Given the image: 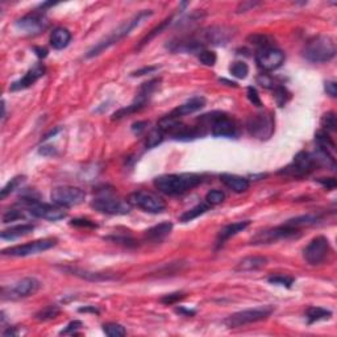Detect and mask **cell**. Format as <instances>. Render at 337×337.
Instances as JSON below:
<instances>
[{
	"instance_id": "6da1fadb",
	"label": "cell",
	"mask_w": 337,
	"mask_h": 337,
	"mask_svg": "<svg viewBox=\"0 0 337 337\" xmlns=\"http://www.w3.org/2000/svg\"><path fill=\"white\" fill-rule=\"evenodd\" d=\"M152 16H153V11L151 10H144L140 11L138 13H136L133 17H131V19L124 21L121 25H119L111 34H108V36L105 37V39H103L102 41H99L95 46H92L91 49L89 50V53L86 54V58H92V57L99 56L100 53H103L104 50L111 48L112 45L118 44L119 41H121L123 39L129 36L132 33V30L138 28L140 25H142V24Z\"/></svg>"
},
{
	"instance_id": "7a4b0ae2",
	"label": "cell",
	"mask_w": 337,
	"mask_h": 337,
	"mask_svg": "<svg viewBox=\"0 0 337 337\" xmlns=\"http://www.w3.org/2000/svg\"><path fill=\"white\" fill-rule=\"evenodd\" d=\"M202 182H203V178L199 174H166L154 179V187L165 195L174 197V195H182L187 191L193 190Z\"/></svg>"
},
{
	"instance_id": "3957f363",
	"label": "cell",
	"mask_w": 337,
	"mask_h": 337,
	"mask_svg": "<svg viewBox=\"0 0 337 337\" xmlns=\"http://www.w3.org/2000/svg\"><path fill=\"white\" fill-rule=\"evenodd\" d=\"M303 56L307 61L314 63L329 62L336 56V44L329 36H315L308 40L303 49Z\"/></svg>"
},
{
	"instance_id": "277c9868",
	"label": "cell",
	"mask_w": 337,
	"mask_h": 337,
	"mask_svg": "<svg viewBox=\"0 0 337 337\" xmlns=\"http://www.w3.org/2000/svg\"><path fill=\"white\" fill-rule=\"evenodd\" d=\"M273 312H274L273 306H259V307L248 308V310L236 312V314L228 316L224 320V324L228 328H240L244 327V325L252 324V323L265 320Z\"/></svg>"
},
{
	"instance_id": "5b68a950",
	"label": "cell",
	"mask_w": 337,
	"mask_h": 337,
	"mask_svg": "<svg viewBox=\"0 0 337 337\" xmlns=\"http://www.w3.org/2000/svg\"><path fill=\"white\" fill-rule=\"evenodd\" d=\"M91 207L95 211L107 215H127L131 211V204L127 200L115 197L112 193H102L94 198Z\"/></svg>"
},
{
	"instance_id": "8992f818",
	"label": "cell",
	"mask_w": 337,
	"mask_h": 337,
	"mask_svg": "<svg viewBox=\"0 0 337 337\" xmlns=\"http://www.w3.org/2000/svg\"><path fill=\"white\" fill-rule=\"evenodd\" d=\"M86 199V193L74 186H59L54 187L50 193V200L53 204H56L62 208H70L82 204Z\"/></svg>"
},
{
	"instance_id": "52a82bcc",
	"label": "cell",
	"mask_w": 337,
	"mask_h": 337,
	"mask_svg": "<svg viewBox=\"0 0 337 337\" xmlns=\"http://www.w3.org/2000/svg\"><path fill=\"white\" fill-rule=\"evenodd\" d=\"M199 120L211 125V133L215 137H233L237 133V127H236L235 121L228 118L227 115L220 114V112L203 115Z\"/></svg>"
},
{
	"instance_id": "ba28073f",
	"label": "cell",
	"mask_w": 337,
	"mask_h": 337,
	"mask_svg": "<svg viewBox=\"0 0 337 337\" xmlns=\"http://www.w3.org/2000/svg\"><path fill=\"white\" fill-rule=\"evenodd\" d=\"M316 166H318V161H316L314 154L308 153V152H299L294 157L291 164L283 167L279 171V174H283V175L291 178H302L311 174Z\"/></svg>"
},
{
	"instance_id": "9c48e42d",
	"label": "cell",
	"mask_w": 337,
	"mask_h": 337,
	"mask_svg": "<svg viewBox=\"0 0 337 337\" xmlns=\"http://www.w3.org/2000/svg\"><path fill=\"white\" fill-rule=\"evenodd\" d=\"M20 204L26 207L32 216L39 217V219L57 221V220L66 217V212L63 211L62 207H58L56 204L43 203V202H39L36 199H23L20 202Z\"/></svg>"
},
{
	"instance_id": "30bf717a",
	"label": "cell",
	"mask_w": 337,
	"mask_h": 337,
	"mask_svg": "<svg viewBox=\"0 0 337 337\" xmlns=\"http://www.w3.org/2000/svg\"><path fill=\"white\" fill-rule=\"evenodd\" d=\"M248 132L253 137L259 140H268L274 133V118L270 112L255 114L246 121Z\"/></svg>"
},
{
	"instance_id": "8fae6325",
	"label": "cell",
	"mask_w": 337,
	"mask_h": 337,
	"mask_svg": "<svg viewBox=\"0 0 337 337\" xmlns=\"http://www.w3.org/2000/svg\"><path fill=\"white\" fill-rule=\"evenodd\" d=\"M128 202L131 206L138 207L140 210L151 213H161L166 208V203L158 195L151 191H134L129 195Z\"/></svg>"
},
{
	"instance_id": "7c38bea8",
	"label": "cell",
	"mask_w": 337,
	"mask_h": 337,
	"mask_svg": "<svg viewBox=\"0 0 337 337\" xmlns=\"http://www.w3.org/2000/svg\"><path fill=\"white\" fill-rule=\"evenodd\" d=\"M160 82H161L160 79H152V81H149V82L144 83V85L140 87V91H138L136 99H134L133 102H132V104H129L128 107H125V108H121V109H119V111L115 112L114 118L112 119L125 118V116H128V115L141 111V109L144 108L145 105H146V103L149 102V99H151L152 94L154 92V90L157 89V86L160 85Z\"/></svg>"
},
{
	"instance_id": "4fadbf2b",
	"label": "cell",
	"mask_w": 337,
	"mask_h": 337,
	"mask_svg": "<svg viewBox=\"0 0 337 337\" xmlns=\"http://www.w3.org/2000/svg\"><path fill=\"white\" fill-rule=\"evenodd\" d=\"M57 245V239H43L36 241L26 242L23 245L11 246V248L3 249L2 254L10 255V257H28V255L39 254L45 250H49L53 246Z\"/></svg>"
},
{
	"instance_id": "5bb4252c",
	"label": "cell",
	"mask_w": 337,
	"mask_h": 337,
	"mask_svg": "<svg viewBox=\"0 0 337 337\" xmlns=\"http://www.w3.org/2000/svg\"><path fill=\"white\" fill-rule=\"evenodd\" d=\"M298 235L299 229L282 224V226L275 227V228L258 232L252 239V244L253 245H266V244H273V242L281 241V240L292 239Z\"/></svg>"
},
{
	"instance_id": "9a60e30c",
	"label": "cell",
	"mask_w": 337,
	"mask_h": 337,
	"mask_svg": "<svg viewBox=\"0 0 337 337\" xmlns=\"http://www.w3.org/2000/svg\"><path fill=\"white\" fill-rule=\"evenodd\" d=\"M329 252H331V246L327 237L318 236L306 246L303 250V257L310 265L316 266L321 265L327 259Z\"/></svg>"
},
{
	"instance_id": "2e32d148",
	"label": "cell",
	"mask_w": 337,
	"mask_h": 337,
	"mask_svg": "<svg viewBox=\"0 0 337 337\" xmlns=\"http://www.w3.org/2000/svg\"><path fill=\"white\" fill-rule=\"evenodd\" d=\"M255 61L262 70L273 71L281 67L282 63L285 62V53L274 46L261 48L255 54Z\"/></svg>"
},
{
	"instance_id": "e0dca14e",
	"label": "cell",
	"mask_w": 337,
	"mask_h": 337,
	"mask_svg": "<svg viewBox=\"0 0 337 337\" xmlns=\"http://www.w3.org/2000/svg\"><path fill=\"white\" fill-rule=\"evenodd\" d=\"M235 36L232 28L226 25H216V26H210L202 32V43L211 44V45H226L229 43V40Z\"/></svg>"
},
{
	"instance_id": "ac0fdd59",
	"label": "cell",
	"mask_w": 337,
	"mask_h": 337,
	"mask_svg": "<svg viewBox=\"0 0 337 337\" xmlns=\"http://www.w3.org/2000/svg\"><path fill=\"white\" fill-rule=\"evenodd\" d=\"M15 25L21 32H25L28 34H37L48 26V21L43 13L33 12L17 20Z\"/></svg>"
},
{
	"instance_id": "d6986e66",
	"label": "cell",
	"mask_w": 337,
	"mask_h": 337,
	"mask_svg": "<svg viewBox=\"0 0 337 337\" xmlns=\"http://www.w3.org/2000/svg\"><path fill=\"white\" fill-rule=\"evenodd\" d=\"M40 286H41V283H40L39 279L33 278V277H26V278L20 279L10 288V298L20 299L30 296V295L36 294L39 291Z\"/></svg>"
},
{
	"instance_id": "ffe728a7",
	"label": "cell",
	"mask_w": 337,
	"mask_h": 337,
	"mask_svg": "<svg viewBox=\"0 0 337 337\" xmlns=\"http://www.w3.org/2000/svg\"><path fill=\"white\" fill-rule=\"evenodd\" d=\"M45 66L43 63H37V65L33 66L32 69L26 71V74L23 78H20L19 81L11 85V91H20V90L29 89L30 86L34 85L40 78H43L45 76Z\"/></svg>"
},
{
	"instance_id": "44dd1931",
	"label": "cell",
	"mask_w": 337,
	"mask_h": 337,
	"mask_svg": "<svg viewBox=\"0 0 337 337\" xmlns=\"http://www.w3.org/2000/svg\"><path fill=\"white\" fill-rule=\"evenodd\" d=\"M206 105V99L203 98V96H195V98H191L189 99L186 103H183V104L178 105L177 108L173 109L171 111V116H174V118H182V116H186V115H191L194 114V112L199 111V109H202Z\"/></svg>"
},
{
	"instance_id": "7402d4cb",
	"label": "cell",
	"mask_w": 337,
	"mask_h": 337,
	"mask_svg": "<svg viewBox=\"0 0 337 337\" xmlns=\"http://www.w3.org/2000/svg\"><path fill=\"white\" fill-rule=\"evenodd\" d=\"M220 180L228 187L229 190H232L233 193L241 194L245 193L249 189V179L248 178L240 177V175H236V174H221L220 175Z\"/></svg>"
},
{
	"instance_id": "603a6c76",
	"label": "cell",
	"mask_w": 337,
	"mask_h": 337,
	"mask_svg": "<svg viewBox=\"0 0 337 337\" xmlns=\"http://www.w3.org/2000/svg\"><path fill=\"white\" fill-rule=\"evenodd\" d=\"M249 224H250L249 220H242V221H236V223L228 224V226H226L224 228H221V231H220L219 235H217V246L224 245V242H226L227 240H229L231 237H233V236L239 235L242 231H245L249 227Z\"/></svg>"
},
{
	"instance_id": "cb8c5ba5",
	"label": "cell",
	"mask_w": 337,
	"mask_h": 337,
	"mask_svg": "<svg viewBox=\"0 0 337 337\" xmlns=\"http://www.w3.org/2000/svg\"><path fill=\"white\" fill-rule=\"evenodd\" d=\"M70 41H71V33L62 26L56 28L50 34V45L53 46V49H65L66 46L70 44Z\"/></svg>"
},
{
	"instance_id": "d4e9b609",
	"label": "cell",
	"mask_w": 337,
	"mask_h": 337,
	"mask_svg": "<svg viewBox=\"0 0 337 337\" xmlns=\"http://www.w3.org/2000/svg\"><path fill=\"white\" fill-rule=\"evenodd\" d=\"M268 264V259L261 255H250V257H245L237 264L236 266V272H252V270H257L261 269Z\"/></svg>"
},
{
	"instance_id": "484cf974",
	"label": "cell",
	"mask_w": 337,
	"mask_h": 337,
	"mask_svg": "<svg viewBox=\"0 0 337 337\" xmlns=\"http://www.w3.org/2000/svg\"><path fill=\"white\" fill-rule=\"evenodd\" d=\"M171 229H173V224H171L170 221H164V223L147 229L146 232H145V237H146L149 241H162L166 236L170 235Z\"/></svg>"
},
{
	"instance_id": "4316f807",
	"label": "cell",
	"mask_w": 337,
	"mask_h": 337,
	"mask_svg": "<svg viewBox=\"0 0 337 337\" xmlns=\"http://www.w3.org/2000/svg\"><path fill=\"white\" fill-rule=\"evenodd\" d=\"M33 229H34V227L32 224H19V226H13L8 229H4L0 237H2V240L11 241V240H16L23 237V236L29 235L30 232H33Z\"/></svg>"
},
{
	"instance_id": "83f0119b",
	"label": "cell",
	"mask_w": 337,
	"mask_h": 337,
	"mask_svg": "<svg viewBox=\"0 0 337 337\" xmlns=\"http://www.w3.org/2000/svg\"><path fill=\"white\" fill-rule=\"evenodd\" d=\"M320 219V215H318V213H306V215H302V216H296L294 219L287 220L285 224L288 227H292V228L299 229L301 227L314 226V224L319 223Z\"/></svg>"
},
{
	"instance_id": "f1b7e54d",
	"label": "cell",
	"mask_w": 337,
	"mask_h": 337,
	"mask_svg": "<svg viewBox=\"0 0 337 337\" xmlns=\"http://www.w3.org/2000/svg\"><path fill=\"white\" fill-rule=\"evenodd\" d=\"M331 316L332 312L323 307H310L306 311V318H307L308 324H314V323L320 320H328V319H331Z\"/></svg>"
},
{
	"instance_id": "f546056e",
	"label": "cell",
	"mask_w": 337,
	"mask_h": 337,
	"mask_svg": "<svg viewBox=\"0 0 337 337\" xmlns=\"http://www.w3.org/2000/svg\"><path fill=\"white\" fill-rule=\"evenodd\" d=\"M211 206L208 203H200L198 204V206H195L194 208H191V210L186 211L184 213H182L179 217V220L182 221V223H189V221H191V220L197 219V217L202 216V215H204V213L207 212V211L210 210Z\"/></svg>"
},
{
	"instance_id": "4dcf8cb0",
	"label": "cell",
	"mask_w": 337,
	"mask_h": 337,
	"mask_svg": "<svg viewBox=\"0 0 337 337\" xmlns=\"http://www.w3.org/2000/svg\"><path fill=\"white\" fill-rule=\"evenodd\" d=\"M103 332L109 337H123L127 334V329L118 323H107L103 325Z\"/></svg>"
},
{
	"instance_id": "1f68e13d",
	"label": "cell",
	"mask_w": 337,
	"mask_h": 337,
	"mask_svg": "<svg viewBox=\"0 0 337 337\" xmlns=\"http://www.w3.org/2000/svg\"><path fill=\"white\" fill-rule=\"evenodd\" d=\"M58 315H59V308L57 307V306L52 305V306H48V307H45L44 310H41V311L37 312L36 319L37 320H41V321H48V320H52V319H56Z\"/></svg>"
},
{
	"instance_id": "d6a6232c",
	"label": "cell",
	"mask_w": 337,
	"mask_h": 337,
	"mask_svg": "<svg viewBox=\"0 0 337 337\" xmlns=\"http://www.w3.org/2000/svg\"><path fill=\"white\" fill-rule=\"evenodd\" d=\"M164 136L165 133L161 131L160 128H156L151 133L146 136V141H145V145H146L147 149H152V147L157 146L158 144H161L162 141H164Z\"/></svg>"
},
{
	"instance_id": "836d02e7",
	"label": "cell",
	"mask_w": 337,
	"mask_h": 337,
	"mask_svg": "<svg viewBox=\"0 0 337 337\" xmlns=\"http://www.w3.org/2000/svg\"><path fill=\"white\" fill-rule=\"evenodd\" d=\"M274 98L275 102H277V104H278L279 107H285L286 103L288 102V99L291 98V94L287 91L286 87L278 85L274 89Z\"/></svg>"
},
{
	"instance_id": "e575fe53",
	"label": "cell",
	"mask_w": 337,
	"mask_h": 337,
	"mask_svg": "<svg viewBox=\"0 0 337 337\" xmlns=\"http://www.w3.org/2000/svg\"><path fill=\"white\" fill-rule=\"evenodd\" d=\"M229 71L235 78L239 79H245L249 74V67L245 62H235L232 66L229 67Z\"/></svg>"
},
{
	"instance_id": "d590c367",
	"label": "cell",
	"mask_w": 337,
	"mask_h": 337,
	"mask_svg": "<svg viewBox=\"0 0 337 337\" xmlns=\"http://www.w3.org/2000/svg\"><path fill=\"white\" fill-rule=\"evenodd\" d=\"M24 179H25L24 177H16V178H13V179H11L10 182H8V183L3 187L2 194H0V198H2V199H6L10 194H12L13 191L16 190L17 187L21 186V183L24 182Z\"/></svg>"
},
{
	"instance_id": "8d00e7d4",
	"label": "cell",
	"mask_w": 337,
	"mask_h": 337,
	"mask_svg": "<svg viewBox=\"0 0 337 337\" xmlns=\"http://www.w3.org/2000/svg\"><path fill=\"white\" fill-rule=\"evenodd\" d=\"M70 272L72 274L79 275L85 279H91V281H107V279H112V277L107 274H98V273H89V272H82V270H77V269H70Z\"/></svg>"
},
{
	"instance_id": "74e56055",
	"label": "cell",
	"mask_w": 337,
	"mask_h": 337,
	"mask_svg": "<svg viewBox=\"0 0 337 337\" xmlns=\"http://www.w3.org/2000/svg\"><path fill=\"white\" fill-rule=\"evenodd\" d=\"M269 283H272V285H278V286H283V287L290 288L292 285H294V278L291 277H287V275H282V274H277V275H272V277H269Z\"/></svg>"
},
{
	"instance_id": "f35d334b",
	"label": "cell",
	"mask_w": 337,
	"mask_h": 337,
	"mask_svg": "<svg viewBox=\"0 0 337 337\" xmlns=\"http://www.w3.org/2000/svg\"><path fill=\"white\" fill-rule=\"evenodd\" d=\"M321 127L324 128V132L336 131V115H334L333 112H328V114L323 115V118H321Z\"/></svg>"
},
{
	"instance_id": "ab89813d",
	"label": "cell",
	"mask_w": 337,
	"mask_h": 337,
	"mask_svg": "<svg viewBox=\"0 0 337 337\" xmlns=\"http://www.w3.org/2000/svg\"><path fill=\"white\" fill-rule=\"evenodd\" d=\"M170 23H171V17H169V19H166V20H165V21H162V23H161L160 25L156 26V28H154V29L152 30V32L149 33V34H147L146 37H145V39H142V41H141L140 46H138V49H141V48H142V46H144V45H146V44L149 43V41H151L152 39H154V37L157 36V34H160V33L162 32V30H164L165 28H166V26H169V24H170Z\"/></svg>"
},
{
	"instance_id": "60d3db41",
	"label": "cell",
	"mask_w": 337,
	"mask_h": 337,
	"mask_svg": "<svg viewBox=\"0 0 337 337\" xmlns=\"http://www.w3.org/2000/svg\"><path fill=\"white\" fill-rule=\"evenodd\" d=\"M224 199H226V194L221 190H211L206 195V202L210 206H217V204L223 203Z\"/></svg>"
},
{
	"instance_id": "b9f144b4",
	"label": "cell",
	"mask_w": 337,
	"mask_h": 337,
	"mask_svg": "<svg viewBox=\"0 0 337 337\" xmlns=\"http://www.w3.org/2000/svg\"><path fill=\"white\" fill-rule=\"evenodd\" d=\"M198 59H199L200 62L203 63V65L213 66L215 63H216L217 57H216V54H215L213 52H211V50L203 49L202 52L198 53Z\"/></svg>"
},
{
	"instance_id": "7bdbcfd3",
	"label": "cell",
	"mask_w": 337,
	"mask_h": 337,
	"mask_svg": "<svg viewBox=\"0 0 337 337\" xmlns=\"http://www.w3.org/2000/svg\"><path fill=\"white\" fill-rule=\"evenodd\" d=\"M248 41H250L254 45H258L259 49L261 48H268V46H272V39L266 34H252V36L248 37Z\"/></svg>"
},
{
	"instance_id": "ee69618b",
	"label": "cell",
	"mask_w": 337,
	"mask_h": 337,
	"mask_svg": "<svg viewBox=\"0 0 337 337\" xmlns=\"http://www.w3.org/2000/svg\"><path fill=\"white\" fill-rule=\"evenodd\" d=\"M246 96H248L249 102L252 103L253 105H255V107H262V102H261V98H259L258 92H257V90L254 89V87H248V90H246Z\"/></svg>"
},
{
	"instance_id": "f6af8a7d",
	"label": "cell",
	"mask_w": 337,
	"mask_h": 337,
	"mask_svg": "<svg viewBox=\"0 0 337 337\" xmlns=\"http://www.w3.org/2000/svg\"><path fill=\"white\" fill-rule=\"evenodd\" d=\"M82 327H83L82 321L79 320L70 321L69 324H67V327L59 332V334H77V331H79Z\"/></svg>"
},
{
	"instance_id": "bcb514c9",
	"label": "cell",
	"mask_w": 337,
	"mask_h": 337,
	"mask_svg": "<svg viewBox=\"0 0 337 337\" xmlns=\"http://www.w3.org/2000/svg\"><path fill=\"white\" fill-rule=\"evenodd\" d=\"M184 292H173V294H167L165 296L161 298V302L164 303V305H174V303H177L178 301L184 298Z\"/></svg>"
},
{
	"instance_id": "7dc6e473",
	"label": "cell",
	"mask_w": 337,
	"mask_h": 337,
	"mask_svg": "<svg viewBox=\"0 0 337 337\" xmlns=\"http://www.w3.org/2000/svg\"><path fill=\"white\" fill-rule=\"evenodd\" d=\"M21 217H23V212L20 210H10L3 215V223H11V221H15L17 219H21Z\"/></svg>"
},
{
	"instance_id": "c3c4849f",
	"label": "cell",
	"mask_w": 337,
	"mask_h": 337,
	"mask_svg": "<svg viewBox=\"0 0 337 337\" xmlns=\"http://www.w3.org/2000/svg\"><path fill=\"white\" fill-rule=\"evenodd\" d=\"M70 226L74 227H81V228H96V224L92 223L91 220L89 219H72L70 221Z\"/></svg>"
},
{
	"instance_id": "681fc988",
	"label": "cell",
	"mask_w": 337,
	"mask_h": 337,
	"mask_svg": "<svg viewBox=\"0 0 337 337\" xmlns=\"http://www.w3.org/2000/svg\"><path fill=\"white\" fill-rule=\"evenodd\" d=\"M257 81H258L259 85L262 86V87H265V89H273L274 90L275 87H277V83L273 82V79L270 78V77H268L266 74H261V76L257 78Z\"/></svg>"
},
{
	"instance_id": "f907efd6",
	"label": "cell",
	"mask_w": 337,
	"mask_h": 337,
	"mask_svg": "<svg viewBox=\"0 0 337 337\" xmlns=\"http://www.w3.org/2000/svg\"><path fill=\"white\" fill-rule=\"evenodd\" d=\"M318 182L321 186L325 187L327 190H333L336 187V179L334 178H319Z\"/></svg>"
},
{
	"instance_id": "816d5d0a",
	"label": "cell",
	"mask_w": 337,
	"mask_h": 337,
	"mask_svg": "<svg viewBox=\"0 0 337 337\" xmlns=\"http://www.w3.org/2000/svg\"><path fill=\"white\" fill-rule=\"evenodd\" d=\"M324 89H325V91H327L328 95L332 96V98H336V95H337L336 82H333V81H328V82H325Z\"/></svg>"
},
{
	"instance_id": "f5cc1de1",
	"label": "cell",
	"mask_w": 337,
	"mask_h": 337,
	"mask_svg": "<svg viewBox=\"0 0 337 337\" xmlns=\"http://www.w3.org/2000/svg\"><path fill=\"white\" fill-rule=\"evenodd\" d=\"M254 6H258V3H253V2H244V3H241L239 7H237V12L239 13L246 12V11H249Z\"/></svg>"
},
{
	"instance_id": "db71d44e",
	"label": "cell",
	"mask_w": 337,
	"mask_h": 337,
	"mask_svg": "<svg viewBox=\"0 0 337 337\" xmlns=\"http://www.w3.org/2000/svg\"><path fill=\"white\" fill-rule=\"evenodd\" d=\"M157 69H158L157 66H151V67H144V69H140V70H137V71L132 72V76H134V77L144 76V74H146V72H153L154 70H157Z\"/></svg>"
},
{
	"instance_id": "11a10c76",
	"label": "cell",
	"mask_w": 337,
	"mask_h": 337,
	"mask_svg": "<svg viewBox=\"0 0 337 337\" xmlns=\"http://www.w3.org/2000/svg\"><path fill=\"white\" fill-rule=\"evenodd\" d=\"M56 152V147L54 146H41L40 149V154H43V156H54Z\"/></svg>"
},
{
	"instance_id": "9f6ffc18",
	"label": "cell",
	"mask_w": 337,
	"mask_h": 337,
	"mask_svg": "<svg viewBox=\"0 0 337 337\" xmlns=\"http://www.w3.org/2000/svg\"><path fill=\"white\" fill-rule=\"evenodd\" d=\"M175 312H178V314H180V315H184V316H193V315H195V311H194V310H186V308H183V307L177 308Z\"/></svg>"
},
{
	"instance_id": "6f0895ef",
	"label": "cell",
	"mask_w": 337,
	"mask_h": 337,
	"mask_svg": "<svg viewBox=\"0 0 337 337\" xmlns=\"http://www.w3.org/2000/svg\"><path fill=\"white\" fill-rule=\"evenodd\" d=\"M33 50L36 52L37 57H40V58H45V57L48 56V50H46L45 48H39V46H37V48H34Z\"/></svg>"
},
{
	"instance_id": "680465c9",
	"label": "cell",
	"mask_w": 337,
	"mask_h": 337,
	"mask_svg": "<svg viewBox=\"0 0 337 337\" xmlns=\"http://www.w3.org/2000/svg\"><path fill=\"white\" fill-rule=\"evenodd\" d=\"M79 312H92V314H99V310L95 307H82L79 308Z\"/></svg>"
},
{
	"instance_id": "91938a15",
	"label": "cell",
	"mask_w": 337,
	"mask_h": 337,
	"mask_svg": "<svg viewBox=\"0 0 337 337\" xmlns=\"http://www.w3.org/2000/svg\"><path fill=\"white\" fill-rule=\"evenodd\" d=\"M142 125H145V123H134L133 124V131L137 132V133H140L142 129H144V127Z\"/></svg>"
},
{
	"instance_id": "94428289",
	"label": "cell",
	"mask_w": 337,
	"mask_h": 337,
	"mask_svg": "<svg viewBox=\"0 0 337 337\" xmlns=\"http://www.w3.org/2000/svg\"><path fill=\"white\" fill-rule=\"evenodd\" d=\"M220 83H227L228 86H233V87H236V86H237V83L231 82V81H227V79H220Z\"/></svg>"
}]
</instances>
